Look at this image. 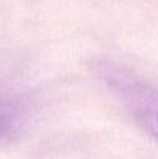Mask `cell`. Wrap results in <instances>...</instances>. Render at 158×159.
I'll return each mask as SVG.
<instances>
[{
  "mask_svg": "<svg viewBox=\"0 0 158 159\" xmlns=\"http://www.w3.org/2000/svg\"><path fill=\"white\" fill-rule=\"evenodd\" d=\"M105 82L135 122L158 144V90L119 68L105 70Z\"/></svg>",
  "mask_w": 158,
  "mask_h": 159,
  "instance_id": "1",
  "label": "cell"
},
{
  "mask_svg": "<svg viewBox=\"0 0 158 159\" xmlns=\"http://www.w3.org/2000/svg\"><path fill=\"white\" fill-rule=\"evenodd\" d=\"M19 130V116L12 108L0 104V142L9 141Z\"/></svg>",
  "mask_w": 158,
  "mask_h": 159,
  "instance_id": "2",
  "label": "cell"
}]
</instances>
